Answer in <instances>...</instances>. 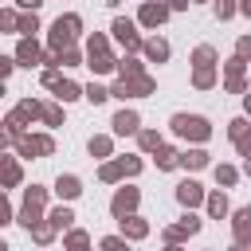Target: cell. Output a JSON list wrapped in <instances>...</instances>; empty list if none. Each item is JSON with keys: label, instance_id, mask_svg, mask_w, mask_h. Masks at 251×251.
Listing matches in <instances>:
<instances>
[{"label": "cell", "instance_id": "1", "mask_svg": "<svg viewBox=\"0 0 251 251\" xmlns=\"http://www.w3.org/2000/svg\"><path fill=\"white\" fill-rule=\"evenodd\" d=\"M173 129H176V133H184V137H188V133H192V137H208L204 118H184V114H180V118H173Z\"/></svg>", "mask_w": 251, "mask_h": 251}, {"label": "cell", "instance_id": "2", "mask_svg": "<svg viewBox=\"0 0 251 251\" xmlns=\"http://www.w3.org/2000/svg\"><path fill=\"white\" fill-rule=\"evenodd\" d=\"M212 82V47H200L196 51V86H208Z\"/></svg>", "mask_w": 251, "mask_h": 251}, {"label": "cell", "instance_id": "3", "mask_svg": "<svg viewBox=\"0 0 251 251\" xmlns=\"http://www.w3.org/2000/svg\"><path fill=\"white\" fill-rule=\"evenodd\" d=\"M75 27H78V20H75V16H67V20H59V24H55V47H63V43H71V35H75Z\"/></svg>", "mask_w": 251, "mask_h": 251}, {"label": "cell", "instance_id": "4", "mask_svg": "<svg viewBox=\"0 0 251 251\" xmlns=\"http://www.w3.org/2000/svg\"><path fill=\"white\" fill-rule=\"evenodd\" d=\"M114 129H118V133H133V129H137V114H126V110H122V114L114 118Z\"/></svg>", "mask_w": 251, "mask_h": 251}, {"label": "cell", "instance_id": "5", "mask_svg": "<svg viewBox=\"0 0 251 251\" xmlns=\"http://www.w3.org/2000/svg\"><path fill=\"white\" fill-rule=\"evenodd\" d=\"M114 31H118V39H122V43H129V47H137V35H133V24H126V20H118V24H114Z\"/></svg>", "mask_w": 251, "mask_h": 251}, {"label": "cell", "instance_id": "6", "mask_svg": "<svg viewBox=\"0 0 251 251\" xmlns=\"http://www.w3.org/2000/svg\"><path fill=\"white\" fill-rule=\"evenodd\" d=\"M141 20H145V24H161V20H165V8H161V4H149V8L141 12Z\"/></svg>", "mask_w": 251, "mask_h": 251}, {"label": "cell", "instance_id": "7", "mask_svg": "<svg viewBox=\"0 0 251 251\" xmlns=\"http://www.w3.org/2000/svg\"><path fill=\"white\" fill-rule=\"evenodd\" d=\"M180 200H184V204H196V200H200V184H192V180L180 184Z\"/></svg>", "mask_w": 251, "mask_h": 251}, {"label": "cell", "instance_id": "8", "mask_svg": "<svg viewBox=\"0 0 251 251\" xmlns=\"http://www.w3.org/2000/svg\"><path fill=\"white\" fill-rule=\"evenodd\" d=\"M133 200H137V192H118V200H114V212H126Z\"/></svg>", "mask_w": 251, "mask_h": 251}, {"label": "cell", "instance_id": "9", "mask_svg": "<svg viewBox=\"0 0 251 251\" xmlns=\"http://www.w3.org/2000/svg\"><path fill=\"white\" fill-rule=\"evenodd\" d=\"M145 51H149V59H165V55H169V47H165L161 39H153V43H149Z\"/></svg>", "mask_w": 251, "mask_h": 251}, {"label": "cell", "instance_id": "10", "mask_svg": "<svg viewBox=\"0 0 251 251\" xmlns=\"http://www.w3.org/2000/svg\"><path fill=\"white\" fill-rule=\"evenodd\" d=\"M59 192H67V196H75V192H78V180H71V176H67V180H59Z\"/></svg>", "mask_w": 251, "mask_h": 251}, {"label": "cell", "instance_id": "11", "mask_svg": "<svg viewBox=\"0 0 251 251\" xmlns=\"http://www.w3.org/2000/svg\"><path fill=\"white\" fill-rule=\"evenodd\" d=\"M86 98H90V102H102V98H106V90H102V86H90V90H86Z\"/></svg>", "mask_w": 251, "mask_h": 251}, {"label": "cell", "instance_id": "12", "mask_svg": "<svg viewBox=\"0 0 251 251\" xmlns=\"http://www.w3.org/2000/svg\"><path fill=\"white\" fill-rule=\"evenodd\" d=\"M184 165H192V169H200V165H204V153H188V157H184Z\"/></svg>", "mask_w": 251, "mask_h": 251}, {"label": "cell", "instance_id": "13", "mask_svg": "<svg viewBox=\"0 0 251 251\" xmlns=\"http://www.w3.org/2000/svg\"><path fill=\"white\" fill-rule=\"evenodd\" d=\"M224 208H227V204H224V196H212V212H216V216H224Z\"/></svg>", "mask_w": 251, "mask_h": 251}, {"label": "cell", "instance_id": "14", "mask_svg": "<svg viewBox=\"0 0 251 251\" xmlns=\"http://www.w3.org/2000/svg\"><path fill=\"white\" fill-rule=\"evenodd\" d=\"M251 55V39H239V59H247Z\"/></svg>", "mask_w": 251, "mask_h": 251}, {"label": "cell", "instance_id": "15", "mask_svg": "<svg viewBox=\"0 0 251 251\" xmlns=\"http://www.w3.org/2000/svg\"><path fill=\"white\" fill-rule=\"evenodd\" d=\"M247 110H251V94H247Z\"/></svg>", "mask_w": 251, "mask_h": 251}]
</instances>
